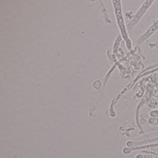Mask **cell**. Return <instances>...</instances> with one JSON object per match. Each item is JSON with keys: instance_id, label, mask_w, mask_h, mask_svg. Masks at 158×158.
Wrapping results in <instances>:
<instances>
[{"instance_id": "cell-2", "label": "cell", "mask_w": 158, "mask_h": 158, "mask_svg": "<svg viewBox=\"0 0 158 158\" xmlns=\"http://www.w3.org/2000/svg\"><path fill=\"white\" fill-rule=\"evenodd\" d=\"M158 29V20L155 22L151 26L148 30L143 34L138 39L135 41L133 44V48H135L142 44V42H144L148 39L152 35H153Z\"/></svg>"}, {"instance_id": "cell-3", "label": "cell", "mask_w": 158, "mask_h": 158, "mask_svg": "<svg viewBox=\"0 0 158 158\" xmlns=\"http://www.w3.org/2000/svg\"><path fill=\"white\" fill-rule=\"evenodd\" d=\"M152 2H153V1H146L145 2V3L140 7V9L139 10L138 12L137 13V14L135 15L134 20L131 21V23H129L127 25V27H128V30H129V29H130V30H131L132 29V27H134L135 25L137 23L140 18H141L143 15L145 14V12L148 10V8L151 5L152 3Z\"/></svg>"}, {"instance_id": "cell-4", "label": "cell", "mask_w": 158, "mask_h": 158, "mask_svg": "<svg viewBox=\"0 0 158 158\" xmlns=\"http://www.w3.org/2000/svg\"><path fill=\"white\" fill-rule=\"evenodd\" d=\"M148 122L152 125L158 126V118L151 117L148 120Z\"/></svg>"}, {"instance_id": "cell-1", "label": "cell", "mask_w": 158, "mask_h": 158, "mask_svg": "<svg viewBox=\"0 0 158 158\" xmlns=\"http://www.w3.org/2000/svg\"><path fill=\"white\" fill-rule=\"evenodd\" d=\"M113 2L114 5L115 17H116V21H117L119 29L121 31L122 36L126 42L127 48L130 51V48H131V42L130 40L128 38L127 31H126V29L125 27L124 22L123 15H122L121 2L120 1H114Z\"/></svg>"}, {"instance_id": "cell-5", "label": "cell", "mask_w": 158, "mask_h": 158, "mask_svg": "<svg viewBox=\"0 0 158 158\" xmlns=\"http://www.w3.org/2000/svg\"><path fill=\"white\" fill-rule=\"evenodd\" d=\"M150 115L151 117L158 118V110H154L150 112Z\"/></svg>"}]
</instances>
